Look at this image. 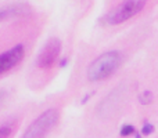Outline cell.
<instances>
[{
    "label": "cell",
    "instance_id": "52a82bcc",
    "mask_svg": "<svg viewBox=\"0 0 158 138\" xmlns=\"http://www.w3.org/2000/svg\"><path fill=\"white\" fill-rule=\"evenodd\" d=\"M13 124L11 123H3L0 126V138H10L11 134H13Z\"/></svg>",
    "mask_w": 158,
    "mask_h": 138
},
{
    "label": "cell",
    "instance_id": "8fae6325",
    "mask_svg": "<svg viewBox=\"0 0 158 138\" xmlns=\"http://www.w3.org/2000/svg\"><path fill=\"white\" fill-rule=\"evenodd\" d=\"M135 138H142V136H140V133H137V131H136V133H135Z\"/></svg>",
    "mask_w": 158,
    "mask_h": 138
},
{
    "label": "cell",
    "instance_id": "ba28073f",
    "mask_svg": "<svg viewBox=\"0 0 158 138\" xmlns=\"http://www.w3.org/2000/svg\"><path fill=\"white\" fill-rule=\"evenodd\" d=\"M139 100L143 105H147V104L151 102V100H153V94H151V91H148V90H143V93H140V95H139Z\"/></svg>",
    "mask_w": 158,
    "mask_h": 138
},
{
    "label": "cell",
    "instance_id": "3957f363",
    "mask_svg": "<svg viewBox=\"0 0 158 138\" xmlns=\"http://www.w3.org/2000/svg\"><path fill=\"white\" fill-rule=\"evenodd\" d=\"M58 120V112L57 109H47L46 112L40 115L32 124L28 127L22 138H43L44 134L49 133L56 126Z\"/></svg>",
    "mask_w": 158,
    "mask_h": 138
},
{
    "label": "cell",
    "instance_id": "30bf717a",
    "mask_svg": "<svg viewBox=\"0 0 158 138\" xmlns=\"http://www.w3.org/2000/svg\"><path fill=\"white\" fill-rule=\"evenodd\" d=\"M6 98H7V93H4V91H0V108H2V106L4 105V102H6Z\"/></svg>",
    "mask_w": 158,
    "mask_h": 138
},
{
    "label": "cell",
    "instance_id": "5b68a950",
    "mask_svg": "<svg viewBox=\"0 0 158 138\" xmlns=\"http://www.w3.org/2000/svg\"><path fill=\"white\" fill-rule=\"evenodd\" d=\"M22 58H24V46L22 44H17L11 50L0 54V75L18 65L22 61Z\"/></svg>",
    "mask_w": 158,
    "mask_h": 138
},
{
    "label": "cell",
    "instance_id": "7a4b0ae2",
    "mask_svg": "<svg viewBox=\"0 0 158 138\" xmlns=\"http://www.w3.org/2000/svg\"><path fill=\"white\" fill-rule=\"evenodd\" d=\"M147 0H122L115 8L106 14L103 18L107 25H119L129 21L146 7Z\"/></svg>",
    "mask_w": 158,
    "mask_h": 138
},
{
    "label": "cell",
    "instance_id": "9c48e42d",
    "mask_svg": "<svg viewBox=\"0 0 158 138\" xmlns=\"http://www.w3.org/2000/svg\"><path fill=\"white\" fill-rule=\"evenodd\" d=\"M135 133H136V128H135L132 124L123 126L122 130H121V136L122 137H129V136H132V134H135Z\"/></svg>",
    "mask_w": 158,
    "mask_h": 138
},
{
    "label": "cell",
    "instance_id": "8992f818",
    "mask_svg": "<svg viewBox=\"0 0 158 138\" xmlns=\"http://www.w3.org/2000/svg\"><path fill=\"white\" fill-rule=\"evenodd\" d=\"M31 8L25 4H13L10 7H6L3 10H0V21H4V19L13 18V17H21L25 14H29Z\"/></svg>",
    "mask_w": 158,
    "mask_h": 138
},
{
    "label": "cell",
    "instance_id": "277c9868",
    "mask_svg": "<svg viewBox=\"0 0 158 138\" xmlns=\"http://www.w3.org/2000/svg\"><path fill=\"white\" fill-rule=\"evenodd\" d=\"M61 51V41L57 37H53L44 44L38 57V66L42 69H49L54 65Z\"/></svg>",
    "mask_w": 158,
    "mask_h": 138
},
{
    "label": "cell",
    "instance_id": "6da1fadb",
    "mask_svg": "<svg viewBox=\"0 0 158 138\" xmlns=\"http://www.w3.org/2000/svg\"><path fill=\"white\" fill-rule=\"evenodd\" d=\"M123 62V55L118 50H111L97 57L86 70L89 81H101L111 77Z\"/></svg>",
    "mask_w": 158,
    "mask_h": 138
}]
</instances>
